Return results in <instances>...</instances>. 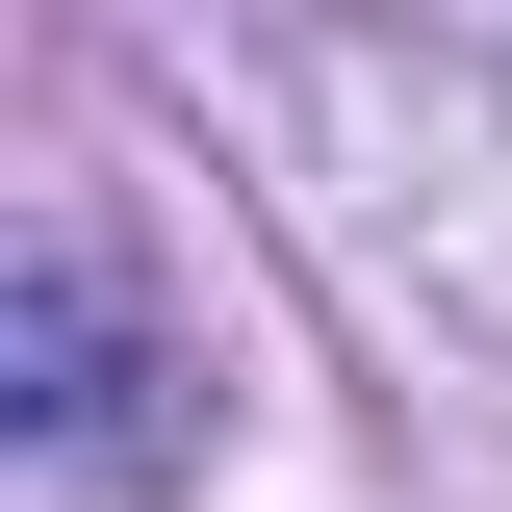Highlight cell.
Listing matches in <instances>:
<instances>
[]
</instances>
